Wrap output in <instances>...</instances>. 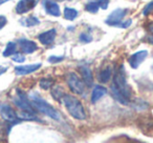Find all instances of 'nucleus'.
Listing matches in <instances>:
<instances>
[{
    "label": "nucleus",
    "instance_id": "9d476101",
    "mask_svg": "<svg viewBox=\"0 0 153 143\" xmlns=\"http://www.w3.org/2000/svg\"><path fill=\"white\" fill-rule=\"evenodd\" d=\"M41 67V63L28 64V65H18L15 67V73L18 76H24L32 74Z\"/></svg>",
    "mask_w": 153,
    "mask_h": 143
},
{
    "label": "nucleus",
    "instance_id": "20e7f679",
    "mask_svg": "<svg viewBox=\"0 0 153 143\" xmlns=\"http://www.w3.org/2000/svg\"><path fill=\"white\" fill-rule=\"evenodd\" d=\"M66 82L69 86L70 91L76 95H83L85 91V85H84L83 80L79 78V76L74 73H68L66 75Z\"/></svg>",
    "mask_w": 153,
    "mask_h": 143
},
{
    "label": "nucleus",
    "instance_id": "f8f14e48",
    "mask_svg": "<svg viewBox=\"0 0 153 143\" xmlns=\"http://www.w3.org/2000/svg\"><path fill=\"white\" fill-rule=\"evenodd\" d=\"M80 73H81L82 79L83 82L85 83V85H87L88 88H91L92 84H94V76H92V72L87 65L83 64V65H80Z\"/></svg>",
    "mask_w": 153,
    "mask_h": 143
},
{
    "label": "nucleus",
    "instance_id": "1a4fd4ad",
    "mask_svg": "<svg viewBox=\"0 0 153 143\" xmlns=\"http://www.w3.org/2000/svg\"><path fill=\"white\" fill-rule=\"evenodd\" d=\"M38 3V0H20L16 5V12L18 14H25L33 10Z\"/></svg>",
    "mask_w": 153,
    "mask_h": 143
},
{
    "label": "nucleus",
    "instance_id": "473e14b6",
    "mask_svg": "<svg viewBox=\"0 0 153 143\" xmlns=\"http://www.w3.org/2000/svg\"><path fill=\"white\" fill-rule=\"evenodd\" d=\"M149 41H150V43H152V44H153V35H152V36H150V37H149Z\"/></svg>",
    "mask_w": 153,
    "mask_h": 143
},
{
    "label": "nucleus",
    "instance_id": "cd10ccee",
    "mask_svg": "<svg viewBox=\"0 0 153 143\" xmlns=\"http://www.w3.org/2000/svg\"><path fill=\"white\" fill-rule=\"evenodd\" d=\"M63 59V56H51L48 58V62H51V63H58V62H61Z\"/></svg>",
    "mask_w": 153,
    "mask_h": 143
},
{
    "label": "nucleus",
    "instance_id": "a211bd4d",
    "mask_svg": "<svg viewBox=\"0 0 153 143\" xmlns=\"http://www.w3.org/2000/svg\"><path fill=\"white\" fill-rule=\"evenodd\" d=\"M111 93H112V96L114 97V99H117V100L119 101L121 104L128 105V103H129V100H127V99H126L125 97H124L123 95H122L121 93H120L119 91H117L113 85L111 86Z\"/></svg>",
    "mask_w": 153,
    "mask_h": 143
},
{
    "label": "nucleus",
    "instance_id": "4468645a",
    "mask_svg": "<svg viewBox=\"0 0 153 143\" xmlns=\"http://www.w3.org/2000/svg\"><path fill=\"white\" fill-rule=\"evenodd\" d=\"M56 35H57V31L55 28H51V30H48L39 35L38 39L43 45H49L55 41Z\"/></svg>",
    "mask_w": 153,
    "mask_h": 143
},
{
    "label": "nucleus",
    "instance_id": "6e6552de",
    "mask_svg": "<svg viewBox=\"0 0 153 143\" xmlns=\"http://www.w3.org/2000/svg\"><path fill=\"white\" fill-rule=\"evenodd\" d=\"M147 56H148V52L147 51L136 52V53L132 54L130 56L129 59H128V62H129L130 66L132 68H137L142 64V62L147 58Z\"/></svg>",
    "mask_w": 153,
    "mask_h": 143
},
{
    "label": "nucleus",
    "instance_id": "f704fd0d",
    "mask_svg": "<svg viewBox=\"0 0 153 143\" xmlns=\"http://www.w3.org/2000/svg\"><path fill=\"white\" fill-rule=\"evenodd\" d=\"M149 28H150V31H151V32H152V34H153V24H152V25L149 26Z\"/></svg>",
    "mask_w": 153,
    "mask_h": 143
},
{
    "label": "nucleus",
    "instance_id": "4be33fe9",
    "mask_svg": "<svg viewBox=\"0 0 153 143\" xmlns=\"http://www.w3.org/2000/svg\"><path fill=\"white\" fill-rule=\"evenodd\" d=\"M51 95H53V98L57 101H60L61 99H63V90H62L61 86H53V90H51Z\"/></svg>",
    "mask_w": 153,
    "mask_h": 143
},
{
    "label": "nucleus",
    "instance_id": "5701e85b",
    "mask_svg": "<svg viewBox=\"0 0 153 143\" xmlns=\"http://www.w3.org/2000/svg\"><path fill=\"white\" fill-rule=\"evenodd\" d=\"M99 9H100V5H99V2L98 1H92V2H89L86 4L85 7V10L89 13H98Z\"/></svg>",
    "mask_w": 153,
    "mask_h": 143
},
{
    "label": "nucleus",
    "instance_id": "aec40b11",
    "mask_svg": "<svg viewBox=\"0 0 153 143\" xmlns=\"http://www.w3.org/2000/svg\"><path fill=\"white\" fill-rule=\"evenodd\" d=\"M76 16H78V11L74 9H72V7H65L64 9V18L67 20H74L76 18Z\"/></svg>",
    "mask_w": 153,
    "mask_h": 143
},
{
    "label": "nucleus",
    "instance_id": "c85d7f7f",
    "mask_svg": "<svg viewBox=\"0 0 153 143\" xmlns=\"http://www.w3.org/2000/svg\"><path fill=\"white\" fill-rule=\"evenodd\" d=\"M131 23H132V20L131 19L125 20V21H124V20H122L121 23H120L117 26H119V28H127L128 26L131 25Z\"/></svg>",
    "mask_w": 153,
    "mask_h": 143
},
{
    "label": "nucleus",
    "instance_id": "423d86ee",
    "mask_svg": "<svg viewBox=\"0 0 153 143\" xmlns=\"http://www.w3.org/2000/svg\"><path fill=\"white\" fill-rule=\"evenodd\" d=\"M0 115H1L3 120H5L7 122H10V123L11 122H13V123H19V122L22 121V120H20L18 118L15 111L9 104H4V103L0 104Z\"/></svg>",
    "mask_w": 153,
    "mask_h": 143
},
{
    "label": "nucleus",
    "instance_id": "412c9836",
    "mask_svg": "<svg viewBox=\"0 0 153 143\" xmlns=\"http://www.w3.org/2000/svg\"><path fill=\"white\" fill-rule=\"evenodd\" d=\"M18 118L20 120H36L38 121V118L36 117L35 113H32V112H27V111H22L21 113L18 114Z\"/></svg>",
    "mask_w": 153,
    "mask_h": 143
},
{
    "label": "nucleus",
    "instance_id": "9b49d317",
    "mask_svg": "<svg viewBox=\"0 0 153 143\" xmlns=\"http://www.w3.org/2000/svg\"><path fill=\"white\" fill-rule=\"evenodd\" d=\"M18 44H19L20 49H21L22 53L24 54H33L34 52H36L38 49L36 42L32 40H28L25 38H21L18 40Z\"/></svg>",
    "mask_w": 153,
    "mask_h": 143
},
{
    "label": "nucleus",
    "instance_id": "393cba45",
    "mask_svg": "<svg viewBox=\"0 0 153 143\" xmlns=\"http://www.w3.org/2000/svg\"><path fill=\"white\" fill-rule=\"evenodd\" d=\"M12 59H13V61L17 62V63H22V62L25 61V57H24V55H22V54L20 53H15L13 56H11Z\"/></svg>",
    "mask_w": 153,
    "mask_h": 143
},
{
    "label": "nucleus",
    "instance_id": "f3484780",
    "mask_svg": "<svg viewBox=\"0 0 153 143\" xmlns=\"http://www.w3.org/2000/svg\"><path fill=\"white\" fill-rule=\"evenodd\" d=\"M16 49H17V44H16V42L10 41L7 44V46H5L4 51H3L2 56L3 57H11V56H13L14 54L16 53Z\"/></svg>",
    "mask_w": 153,
    "mask_h": 143
},
{
    "label": "nucleus",
    "instance_id": "0eeeda50",
    "mask_svg": "<svg viewBox=\"0 0 153 143\" xmlns=\"http://www.w3.org/2000/svg\"><path fill=\"white\" fill-rule=\"evenodd\" d=\"M127 14V10L126 9H117L110 14V15L107 17L106 19V23L108 25H111V26H117L121 21L123 20V18L126 16Z\"/></svg>",
    "mask_w": 153,
    "mask_h": 143
},
{
    "label": "nucleus",
    "instance_id": "c9c22d12",
    "mask_svg": "<svg viewBox=\"0 0 153 143\" xmlns=\"http://www.w3.org/2000/svg\"><path fill=\"white\" fill-rule=\"evenodd\" d=\"M94 1H99V0H94Z\"/></svg>",
    "mask_w": 153,
    "mask_h": 143
},
{
    "label": "nucleus",
    "instance_id": "a878e982",
    "mask_svg": "<svg viewBox=\"0 0 153 143\" xmlns=\"http://www.w3.org/2000/svg\"><path fill=\"white\" fill-rule=\"evenodd\" d=\"M91 40H92V37L90 36L89 34H87V33H82V34L80 35V41H81V42L88 43Z\"/></svg>",
    "mask_w": 153,
    "mask_h": 143
},
{
    "label": "nucleus",
    "instance_id": "bb28decb",
    "mask_svg": "<svg viewBox=\"0 0 153 143\" xmlns=\"http://www.w3.org/2000/svg\"><path fill=\"white\" fill-rule=\"evenodd\" d=\"M152 11H153V1H151V2H149L148 4L145 7L144 11H143V15H144V16L149 15V14H150Z\"/></svg>",
    "mask_w": 153,
    "mask_h": 143
},
{
    "label": "nucleus",
    "instance_id": "b1692460",
    "mask_svg": "<svg viewBox=\"0 0 153 143\" xmlns=\"http://www.w3.org/2000/svg\"><path fill=\"white\" fill-rule=\"evenodd\" d=\"M53 81L51 79H47V78H43V79L40 80V82H39V85H40L41 88H43V90H48V88H51V86H53Z\"/></svg>",
    "mask_w": 153,
    "mask_h": 143
},
{
    "label": "nucleus",
    "instance_id": "dca6fc26",
    "mask_svg": "<svg viewBox=\"0 0 153 143\" xmlns=\"http://www.w3.org/2000/svg\"><path fill=\"white\" fill-rule=\"evenodd\" d=\"M40 23V20L36 17V16H28V17L24 18V19H21V24L26 28H32V26L38 25Z\"/></svg>",
    "mask_w": 153,
    "mask_h": 143
},
{
    "label": "nucleus",
    "instance_id": "f257e3e1",
    "mask_svg": "<svg viewBox=\"0 0 153 143\" xmlns=\"http://www.w3.org/2000/svg\"><path fill=\"white\" fill-rule=\"evenodd\" d=\"M63 103L65 105L66 109L68 111L69 115L76 120H84L86 118V113L82 103L80 102L76 97L70 95H64Z\"/></svg>",
    "mask_w": 153,
    "mask_h": 143
},
{
    "label": "nucleus",
    "instance_id": "2eb2a0df",
    "mask_svg": "<svg viewBox=\"0 0 153 143\" xmlns=\"http://www.w3.org/2000/svg\"><path fill=\"white\" fill-rule=\"evenodd\" d=\"M107 94V88L102 85H96L91 93V103H97L103 96Z\"/></svg>",
    "mask_w": 153,
    "mask_h": 143
},
{
    "label": "nucleus",
    "instance_id": "7c9ffc66",
    "mask_svg": "<svg viewBox=\"0 0 153 143\" xmlns=\"http://www.w3.org/2000/svg\"><path fill=\"white\" fill-rule=\"evenodd\" d=\"M7 22V18H5V16L0 15V30H2V28H4Z\"/></svg>",
    "mask_w": 153,
    "mask_h": 143
},
{
    "label": "nucleus",
    "instance_id": "ddd939ff",
    "mask_svg": "<svg viewBox=\"0 0 153 143\" xmlns=\"http://www.w3.org/2000/svg\"><path fill=\"white\" fill-rule=\"evenodd\" d=\"M44 9L48 15H51L53 17H59L61 15V11H60V7L57 2L53 1V0H44L43 2Z\"/></svg>",
    "mask_w": 153,
    "mask_h": 143
},
{
    "label": "nucleus",
    "instance_id": "39448f33",
    "mask_svg": "<svg viewBox=\"0 0 153 143\" xmlns=\"http://www.w3.org/2000/svg\"><path fill=\"white\" fill-rule=\"evenodd\" d=\"M13 102L15 103V105L17 107H19L21 111H27L35 113L34 106L30 103V100H28L27 96L24 94L22 91H20L19 88H17V96L15 98H13Z\"/></svg>",
    "mask_w": 153,
    "mask_h": 143
},
{
    "label": "nucleus",
    "instance_id": "2f4dec72",
    "mask_svg": "<svg viewBox=\"0 0 153 143\" xmlns=\"http://www.w3.org/2000/svg\"><path fill=\"white\" fill-rule=\"evenodd\" d=\"M7 70V66H1V65H0V76L2 75V74H4Z\"/></svg>",
    "mask_w": 153,
    "mask_h": 143
},
{
    "label": "nucleus",
    "instance_id": "c756f323",
    "mask_svg": "<svg viewBox=\"0 0 153 143\" xmlns=\"http://www.w3.org/2000/svg\"><path fill=\"white\" fill-rule=\"evenodd\" d=\"M99 5H100L101 9L103 10H106L108 7V4H109V0H99Z\"/></svg>",
    "mask_w": 153,
    "mask_h": 143
},
{
    "label": "nucleus",
    "instance_id": "72a5a7b5",
    "mask_svg": "<svg viewBox=\"0 0 153 143\" xmlns=\"http://www.w3.org/2000/svg\"><path fill=\"white\" fill-rule=\"evenodd\" d=\"M7 1H10V0H0V5L3 4V3H5Z\"/></svg>",
    "mask_w": 153,
    "mask_h": 143
},
{
    "label": "nucleus",
    "instance_id": "f03ea898",
    "mask_svg": "<svg viewBox=\"0 0 153 143\" xmlns=\"http://www.w3.org/2000/svg\"><path fill=\"white\" fill-rule=\"evenodd\" d=\"M30 103H32V105L34 106V109H38L39 112H41L42 114H44L47 117L51 118V119H53V120L60 119L58 112L56 111L49 103H47L45 100H43L40 96H38V94H35V93L32 94L30 96Z\"/></svg>",
    "mask_w": 153,
    "mask_h": 143
},
{
    "label": "nucleus",
    "instance_id": "7ed1b4c3",
    "mask_svg": "<svg viewBox=\"0 0 153 143\" xmlns=\"http://www.w3.org/2000/svg\"><path fill=\"white\" fill-rule=\"evenodd\" d=\"M113 86L125 97L127 100H129L131 97V92H130V86L127 82L124 72V67L121 66L117 70H115L114 76H113Z\"/></svg>",
    "mask_w": 153,
    "mask_h": 143
},
{
    "label": "nucleus",
    "instance_id": "6ab92c4d",
    "mask_svg": "<svg viewBox=\"0 0 153 143\" xmlns=\"http://www.w3.org/2000/svg\"><path fill=\"white\" fill-rule=\"evenodd\" d=\"M111 78V70L110 68H105L99 74V81L101 83H107L109 81V79Z\"/></svg>",
    "mask_w": 153,
    "mask_h": 143
}]
</instances>
